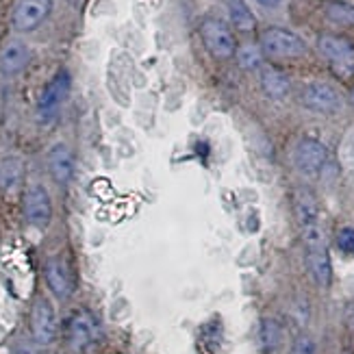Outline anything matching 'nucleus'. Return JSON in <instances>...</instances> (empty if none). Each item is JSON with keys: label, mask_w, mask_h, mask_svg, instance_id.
Instances as JSON below:
<instances>
[{"label": "nucleus", "mask_w": 354, "mask_h": 354, "mask_svg": "<svg viewBox=\"0 0 354 354\" xmlns=\"http://www.w3.org/2000/svg\"><path fill=\"white\" fill-rule=\"evenodd\" d=\"M261 50L270 59H298L306 53V44L294 30L281 28V26H270L261 33L259 39Z\"/></svg>", "instance_id": "1"}, {"label": "nucleus", "mask_w": 354, "mask_h": 354, "mask_svg": "<svg viewBox=\"0 0 354 354\" xmlns=\"http://www.w3.org/2000/svg\"><path fill=\"white\" fill-rule=\"evenodd\" d=\"M70 87H72V79L68 70H59L48 81V85L44 87L41 96L37 100V120L41 124H50L57 118L59 109L68 100Z\"/></svg>", "instance_id": "2"}, {"label": "nucleus", "mask_w": 354, "mask_h": 354, "mask_svg": "<svg viewBox=\"0 0 354 354\" xmlns=\"http://www.w3.org/2000/svg\"><path fill=\"white\" fill-rule=\"evenodd\" d=\"M200 35H203V41L213 59L226 61L230 57H235L237 53L235 35H233V30L228 28V24H224L222 20L218 18L203 20V24H200Z\"/></svg>", "instance_id": "3"}, {"label": "nucleus", "mask_w": 354, "mask_h": 354, "mask_svg": "<svg viewBox=\"0 0 354 354\" xmlns=\"http://www.w3.org/2000/svg\"><path fill=\"white\" fill-rule=\"evenodd\" d=\"M300 102L313 113H322V115H333L342 109V96L333 85L322 83V81H313L309 85H304L300 91Z\"/></svg>", "instance_id": "4"}, {"label": "nucleus", "mask_w": 354, "mask_h": 354, "mask_svg": "<svg viewBox=\"0 0 354 354\" xmlns=\"http://www.w3.org/2000/svg\"><path fill=\"white\" fill-rule=\"evenodd\" d=\"M24 218L30 226L46 228L53 220V200L48 189L39 183L28 185L24 192Z\"/></svg>", "instance_id": "5"}, {"label": "nucleus", "mask_w": 354, "mask_h": 354, "mask_svg": "<svg viewBox=\"0 0 354 354\" xmlns=\"http://www.w3.org/2000/svg\"><path fill=\"white\" fill-rule=\"evenodd\" d=\"M57 313L50 300L37 298L30 311V335L37 346H50L57 339Z\"/></svg>", "instance_id": "6"}, {"label": "nucleus", "mask_w": 354, "mask_h": 354, "mask_svg": "<svg viewBox=\"0 0 354 354\" xmlns=\"http://www.w3.org/2000/svg\"><path fill=\"white\" fill-rule=\"evenodd\" d=\"M53 11V0H18L11 13V26L18 33H30L44 24Z\"/></svg>", "instance_id": "7"}, {"label": "nucleus", "mask_w": 354, "mask_h": 354, "mask_svg": "<svg viewBox=\"0 0 354 354\" xmlns=\"http://www.w3.org/2000/svg\"><path fill=\"white\" fill-rule=\"evenodd\" d=\"M294 159H296V167L302 174L315 176L324 170L326 163H328V148L319 140H311L309 137V140H302L296 146Z\"/></svg>", "instance_id": "8"}, {"label": "nucleus", "mask_w": 354, "mask_h": 354, "mask_svg": "<svg viewBox=\"0 0 354 354\" xmlns=\"http://www.w3.org/2000/svg\"><path fill=\"white\" fill-rule=\"evenodd\" d=\"M317 48L337 70L342 68H348V72L354 70V44L350 39L324 33L317 37Z\"/></svg>", "instance_id": "9"}, {"label": "nucleus", "mask_w": 354, "mask_h": 354, "mask_svg": "<svg viewBox=\"0 0 354 354\" xmlns=\"http://www.w3.org/2000/svg\"><path fill=\"white\" fill-rule=\"evenodd\" d=\"M98 339L96 319L87 311H76L68 322V344L74 352H83Z\"/></svg>", "instance_id": "10"}, {"label": "nucleus", "mask_w": 354, "mask_h": 354, "mask_svg": "<svg viewBox=\"0 0 354 354\" xmlns=\"http://www.w3.org/2000/svg\"><path fill=\"white\" fill-rule=\"evenodd\" d=\"M44 276H46V283H48V289L59 298V300H68L74 291V281H72V274L70 268L66 266L64 259H48L46 261V268H44Z\"/></svg>", "instance_id": "11"}, {"label": "nucleus", "mask_w": 354, "mask_h": 354, "mask_svg": "<svg viewBox=\"0 0 354 354\" xmlns=\"http://www.w3.org/2000/svg\"><path fill=\"white\" fill-rule=\"evenodd\" d=\"M74 152L68 144H55L48 150V170L57 185H68L74 176Z\"/></svg>", "instance_id": "12"}, {"label": "nucleus", "mask_w": 354, "mask_h": 354, "mask_svg": "<svg viewBox=\"0 0 354 354\" xmlns=\"http://www.w3.org/2000/svg\"><path fill=\"white\" fill-rule=\"evenodd\" d=\"M30 61V48L22 39H9L0 50V74L15 76L20 74Z\"/></svg>", "instance_id": "13"}, {"label": "nucleus", "mask_w": 354, "mask_h": 354, "mask_svg": "<svg viewBox=\"0 0 354 354\" xmlns=\"http://www.w3.org/2000/svg\"><path fill=\"white\" fill-rule=\"evenodd\" d=\"M306 266H309V272H311L317 287H322V289L330 287L333 263H330L326 245H319V248H306Z\"/></svg>", "instance_id": "14"}, {"label": "nucleus", "mask_w": 354, "mask_h": 354, "mask_svg": "<svg viewBox=\"0 0 354 354\" xmlns=\"http://www.w3.org/2000/svg\"><path fill=\"white\" fill-rule=\"evenodd\" d=\"M294 213L296 220L302 228L319 226V205L313 192L309 189H298L294 194Z\"/></svg>", "instance_id": "15"}, {"label": "nucleus", "mask_w": 354, "mask_h": 354, "mask_svg": "<svg viewBox=\"0 0 354 354\" xmlns=\"http://www.w3.org/2000/svg\"><path fill=\"white\" fill-rule=\"evenodd\" d=\"M259 81H261V89H263L266 96L272 100H283L289 96V91H291L289 76L285 72H281L279 68H272V66L263 68L261 70Z\"/></svg>", "instance_id": "16"}, {"label": "nucleus", "mask_w": 354, "mask_h": 354, "mask_svg": "<svg viewBox=\"0 0 354 354\" xmlns=\"http://www.w3.org/2000/svg\"><path fill=\"white\" fill-rule=\"evenodd\" d=\"M283 344V328L276 319L263 317L259 324V348L263 354H274Z\"/></svg>", "instance_id": "17"}, {"label": "nucleus", "mask_w": 354, "mask_h": 354, "mask_svg": "<svg viewBox=\"0 0 354 354\" xmlns=\"http://www.w3.org/2000/svg\"><path fill=\"white\" fill-rule=\"evenodd\" d=\"M228 18L233 28L241 30V33H250L257 28V18L250 11V7L243 3V0H230L228 5Z\"/></svg>", "instance_id": "18"}, {"label": "nucleus", "mask_w": 354, "mask_h": 354, "mask_svg": "<svg viewBox=\"0 0 354 354\" xmlns=\"http://www.w3.org/2000/svg\"><path fill=\"white\" fill-rule=\"evenodd\" d=\"M24 165L18 157H5L0 161V187L3 189H15L22 183Z\"/></svg>", "instance_id": "19"}, {"label": "nucleus", "mask_w": 354, "mask_h": 354, "mask_svg": "<svg viewBox=\"0 0 354 354\" xmlns=\"http://www.w3.org/2000/svg\"><path fill=\"white\" fill-rule=\"evenodd\" d=\"M263 50H261L259 44H241L237 46V53H235V59H237V66L243 68V70H257L263 64Z\"/></svg>", "instance_id": "20"}, {"label": "nucleus", "mask_w": 354, "mask_h": 354, "mask_svg": "<svg viewBox=\"0 0 354 354\" xmlns=\"http://www.w3.org/2000/svg\"><path fill=\"white\" fill-rule=\"evenodd\" d=\"M326 18L337 26H354V5L348 3H328Z\"/></svg>", "instance_id": "21"}, {"label": "nucleus", "mask_w": 354, "mask_h": 354, "mask_svg": "<svg viewBox=\"0 0 354 354\" xmlns=\"http://www.w3.org/2000/svg\"><path fill=\"white\" fill-rule=\"evenodd\" d=\"M220 346H222V326L213 322V324H207L203 333H200V350L213 354L220 350Z\"/></svg>", "instance_id": "22"}, {"label": "nucleus", "mask_w": 354, "mask_h": 354, "mask_svg": "<svg viewBox=\"0 0 354 354\" xmlns=\"http://www.w3.org/2000/svg\"><path fill=\"white\" fill-rule=\"evenodd\" d=\"M335 243L346 257H354V228L352 226L339 228V233L335 237Z\"/></svg>", "instance_id": "23"}, {"label": "nucleus", "mask_w": 354, "mask_h": 354, "mask_svg": "<svg viewBox=\"0 0 354 354\" xmlns=\"http://www.w3.org/2000/svg\"><path fill=\"white\" fill-rule=\"evenodd\" d=\"M291 354H317V344L311 335H298L296 342H294V348H291Z\"/></svg>", "instance_id": "24"}, {"label": "nucleus", "mask_w": 354, "mask_h": 354, "mask_svg": "<svg viewBox=\"0 0 354 354\" xmlns=\"http://www.w3.org/2000/svg\"><path fill=\"white\" fill-rule=\"evenodd\" d=\"M257 5L266 7V9H279L283 5V0H254Z\"/></svg>", "instance_id": "25"}, {"label": "nucleus", "mask_w": 354, "mask_h": 354, "mask_svg": "<svg viewBox=\"0 0 354 354\" xmlns=\"http://www.w3.org/2000/svg\"><path fill=\"white\" fill-rule=\"evenodd\" d=\"M13 354H35V352L30 350L28 346H18V348L13 350Z\"/></svg>", "instance_id": "26"}, {"label": "nucleus", "mask_w": 354, "mask_h": 354, "mask_svg": "<svg viewBox=\"0 0 354 354\" xmlns=\"http://www.w3.org/2000/svg\"><path fill=\"white\" fill-rule=\"evenodd\" d=\"M350 104H352V106H354V87H352V89H350Z\"/></svg>", "instance_id": "27"}]
</instances>
